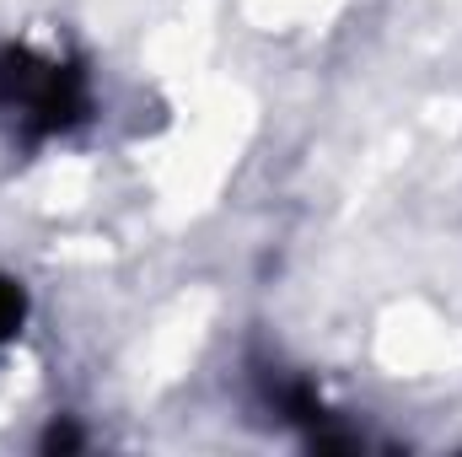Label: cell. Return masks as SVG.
I'll use <instances>...</instances> for the list:
<instances>
[{
  "label": "cell",
  "mask_w": 462,
  "mask_h": 457,
  "mask_svg": "<svg viewBox=\"0 0 462 457\" xmlns=\"http://www.w3.org/2000/svg\"><path fill=\"white\" fill-rule=\"evenodd\" d=\"M92 114V87L76 60H49L27 43H0V118L22 145L70 135Z\"/></svg>",
  "instance_id": "6da1fadb"
},
{
  "label": "cell",
  "mask_w": 462,
  "mask_h": 457,
  "mask_svg": "<svg viewBox=\"0 0 462 457\" xmlns=\"http://www.w3.org/2000/svg\"><path fill=\"white\" fill-rule=\"evenodd\" d=\"M22 323H27V285L0 275V350L22 334Z\"/></svg>",
  "instance_id": "7a4b0ae2"
},
{
  "label": "cell",
  "mask_w": 462,
  "mask_h": 457,
  "mask_svg": "<svg viewBox=\"0 0 462 457\" xmlns=\"http://www.w3.org/2000/svg\"><path fill=\"white\" fill-rule=\"evenodd\" d=\"M81 447V436H76V425H65V420H54L49 431H43V452H76Z\"/></svg>",
  "instance_id": "3957f363"
}]
</instances>
